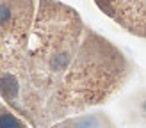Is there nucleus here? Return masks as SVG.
<instances>
[{
    "label": "nucleus",
    "mask_w": 146,
    "mask_h": 128,
    "mask_svg": "<svg viewBox=\"0 0 146 128\" xmlns=\"http://www.w3.org/2000/svg\"><path fill=\"white\" fill-rule=\"evenodd\" d=\"M135 64L59 0H0V100L31 128L107 103Z\"/></svg>",
    "instance_id": "1"
},
{
    "label": "nucleus",
    "mask_w": 146,
    "mask_h": 128,
    "mask_svg": "<svg viewBox=\"0 0 146 128\" xmlns=\"http://www.w3.org/2000/svg\"><path fill=\"white\" fill-rule=\"evenodd\" d=\"M94 4L123 30L146 39V0H94Z\"/></svg>",
    "instance_id": "2"
},
{
    "label": "nucleus",
    "mask_w": 146,
    "mask_h": 128,
    "mask_svg": "<svg viewBox=\"0 0 146 128\" xmlns=\"http://www.w3.org/2000/svg\"><path fill=\"white\" fill-rule=\"evenodd\" d=\"M50 128H118V125L102 110L84 112L52 125Z\"/></svg>",
    "instance_id": "3"
},
{
    "label": "nucleus",
    "mask_w": 146,
    "mask_h": 128,
    "mask_svg": "<svg viewBox=\"0 0 146 128\" xmlns=\"http://www.w3.org/2000/svg\"><path fill=\"white\" fill-rule=\"evenodd\" d=\"M0 128H31V125L0 100Z\"/></svg>",
    "instance_id": "4"
}]
</instances>
